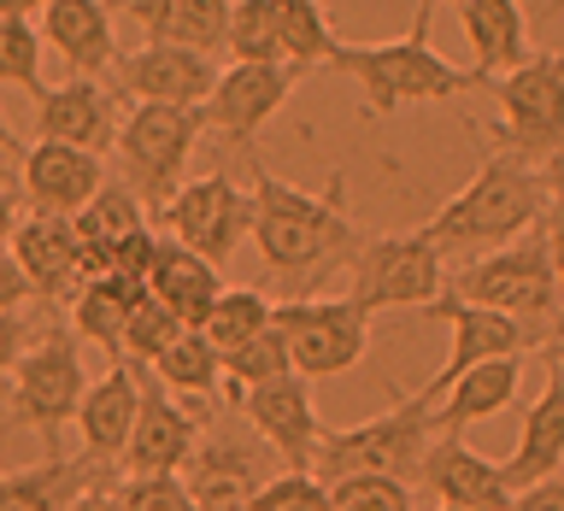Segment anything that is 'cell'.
<instances>
[{
    "label": "cell",
    "mask_w": 564,
    "mask_h": 511,
    "mask_svg": "<svg viewBox=\"0 0 564 511\" xmlns=\"http://www.w3.org/2000/svg\"><path fill=\"white\" fill-rule=\"evenodd\" d=\"M148 294L159 300V306H171L188 329H200L212 317V306L224 300V276H218V264H212V259H200L194 247L165 236V241H159L153 271H148Z\"/></svg>",
    "instance_id": "4316f807"
},
{
    "label": "cell",
    "mask_w": 564,
    "mask_h": 511,
    "mask_svg": "<svg viewBox=\"0 0 564 511\" xmlns=\"http://www.w3.org/2000/svg\"><path fill=\"white\" fill-rule=\"evenodd\" d=\"M229 65H289L282 59V35L271 0H236L229 12Z\"/></svg>",
    "instance_id": "e575fe53"
},
{
    "label": "cell",
    "mask_w": 564,
    "mask_h": 511,
    "mask_svg": "<svg viewBox=\"0 0 564 511\" xmlns=\"http://www.w3.org/2000/svg\"><path fill=\"white\" fill-rule=\"evenodd\" d=\"M148 370H153V382L171 388L176 400H212V394H224V352L212 347L200 329H183Z\"/></svg>",
    "instance_id": "1f68e13d"
},
{
    "label": "cell",
    "mask_w": 564,
    "mask_h": 511,
    "mask_svg": "<svg viewBox=\"0 0 564 511\" xmlns=\"http://www.w3.org/2000/svg\"><path fill=\"white\" fill-rule=\"evenodd\" d=\"M435 447V417L417 394H400L382 417H365L352 430H324V447L312 458L317 482H347V476H394V482H417L423 458Z\"/></svg>",
    "instance_id": "5b68a950"
},
{
    "label": "cell",
    "mask_w": 564,
    "mask_h": 511,
    "mask_svg": "<svg viewBox=\"0 0 564 511\" xmlns=\"http://www.w3.org/2000/svg\"><path fill=\"white\" fill-rule=\"evenodd\" d=\"M30 300H35V289H30L24 264L12 259V247H0V312H24Z\"/></svg>",
    "instance_id": "b9f144b4"
},
{
    "label": "cell",
    "mask_w": 564,
    "mask_h": 511,
    "mask_svg": "<svg viewBox=\"0 0 564 511\" xmlns=\"http://www.w3.org/2000/svg\"><path fill=\"white\" fill-rule=\"evenodd\" d=\"M159 218H165V229L183 247H194L200 259L218 264V259L236 253L241 241H253V188H236L229 171L188 176Z\"/></svg>",
    "instance_id": "8fae6325"
},
{
    "label": "cell",
    "mask_w": 564,
    "mask_h": 511,
    "mask_svg": "<svg viewBox=\"0 0 564 511\" xmlns=\"http://www.w3.org/2000/svg\"><path fill=\"white\" fill-rule=\"evenodd\" d=\"M488 88L500 100V123L488 130L500 153L546 165L564 148V53H529L518 70L494 77Z\"/></svg>",
    "instance_id": "52a82bcc"
},
{
    "label": "cell",
    "mask_w": 564,
    "mask_h": 511,
    "mask_svg": "<svg viewBox=\"0 0 564 511\" xmlns=\"http://www.w3.org/2000/svg\"><path fill=\"white\" fill-rule=\"evenodd\" d=\"M183 329H188L183 317H176L171 306H159V300L148 294V300L135 306L130 329H123V365H153L159 352H165V347H171Z\"/></svg>",
    "instance_id": "74e56055"
},
{
    "label": "cell",
    "mask_w": 564,
    "mask_h": 511,
    "mask_svg": "<svg viewBox=\"0 0 564 511\" xmlns=\"http://www.w3.org/2000/svg\"><path fill=\"white\" fill-rule=\"evenodd\" d=\"M276 12V35H282V59L300 70L335 65L341 53V35H335V18L324 12V0H271Z\"/></svg>",
    "instance_id": "d6a6232c"
},
{
    "label": "cell",
    "mask_w": 564,
    "mask_h": 511,
    "mask_svg": "<svg viewBox=\"0 0 564 511\" xmlns=\"http://www.w3.org/2000/svg\"><path fill=\"white\" fill-rule=\"evenodd\" d=\"M148 200H141V194L130 188V183H106L95 200H88L77 218V236H83V253H88V276H100L106 264H112V253L123 241H135L141 229H148Z\"/></svg>",
    "instance_id": "4dcf8cb0"
},
{
    "label": "cell",
    "mask_w": 564,
    "mask_h": 511,
    "mask_svg": "<svg viewBox=\"0 0 564 511\" xmlns=\"http://www.w3.org/2000/svg\"><path fill=\"white\" fill-rule=\"evenodd\" d=\"M253 247L294 300H312L317 282L352 271L359 259V224L347 211V176L335 171L329 188H294L253 159Z\"/></svg>",
    "instance_id": "6da1fadb"
},
{
    "label": "cell",
    "mask_w": 564,
    "mask_h": 511,
    "mask_svg": "<svg viewBox=\"0 0 564 511\" xmlns=\"http://www.w3.org/2000/svg\"><path fill=\"white\" fill-rule=\"evenodd\" d=\"M47 12V0H0V18H35Z\"/></svg>",
    "instance_id": "f907efd6"
},
{
    "label": "cell",
    "mask_w": 564,
    "mask_h": 511,
    "mask_svg": "<svg viewBox=\"0 0 564 511\" xmlns=\"http://www.w3.org/2000/svg\"><path fill=\"white\" fill-rule=\"evenodd\" d=\"M276 324V300L264 294V289H224V300L212 306V317L200 324V335L218 352L229 347H241V341H253L259 329H271Z\"/></svg>",
    "instance_id": "836d02e7"
},
{
    "label": "cell",
    "mask_w": 564,
    "mask_h": 511,
    "mask_svg": "<svg viewBox=\"0 0 564 511\" xmlns=\"http://www.w3.org/2000/svg\"><path fill=\"white\" fill-rule=\"evenodd\" d=\"M18 224H24V218H18V200H12L7 188H0V247H12V236H18Z\"/></svg>",
    "instance_id": "c3c4849f"
},
{
    "label": "cell",
    "mask_w": 564,
    "mask_h": 511,
    "mask_svg": "<svg viewBox=\"0 0 564 511\" xmlns=\"http://www.w3.org/2000/svg\"><path fill=\"white\" fill-rule=\"evenodd\" d=\"M241 511H335V493L312 470H276Z\"/></svg>",
    "instance_id": "f35d334b"
},
{
    "label": "cell",
    "mask_w": 564,
    "mask_h": 511,
    "mask_svg": "<svg viewBox=\"0 0 564 511\" xmlns=\"http://www.w3.org/2000/svg\"><path fill=\"white\" fill-rule=\"evenodd\" d=\"M212 130L206 123V106H159V100H135L123 112V130H118V171L141 200L153 211L171 206V194L188 183V153L194 141Z\"/></svg>",
    "instance_id": "8992f818"
},
{
    "label": "cell",
    "mask_w": 564,
    "mask_h": 511,
    "mask_svg": "<svg viewBox=\"0 0 564 511\" xmlns=\"http://www.w3.org/2000/svg\"><path fill=\"white\" fill-rule=\"evenodd\" d=\"M70 511H123V500H118V482H106V488H95V493H83Z\"/></svg>",
    "instance_id": "bcb514c9"
},
{
    "label": "cell",
    "mask_w": 564,
    "mask_h": 511,
    "mask_svg": "<svg viewBox=\"0 0 564 511\" xmlns=\"http://www.w3.org/2000/svg\"><path fill=\"white\" fill-rule=\"evenodd\" d=\"M12 259L24 264V276H30V289H35L42 306H70L77 289L88 282L83 236H77V224H70V218H59V211H35V218L18 224Z\"/></svg>",
    "instance_id": "9a60e30c"
},
{
    "label": "cell",
    "mask_w": 564,
    "mask_h": 511,
    "mask_svg": "<svg viewBox=\"0 0 564 511\" xmlns=\"http://www.w3.org/2000/svg\"><path fill=\"white\" fill-rule=\"evenodd\" d=\"M352 300L365 312H400V306H435L447 294V253L423 236V229H400V236H365L359 259H352Z\"/></svg>",
    "instance_id": "ba28073f"
},
{
    "label": "cell",
    "mask_w": 564,
    "mask_h": 511,
    "mask_svg": "<svg viewBox=\"0 0 564 511\" xmlns=\"http://www.w3.org/2000/svg\"><path fill=\"white\" fill-rule=\"evenodd\" d=\"M118 500L123 511H206L183 476H123Z\"/></svg>",
    "instance_id": "60d3db41"
},
{
    "label": "cell",
    "mask_w": 564,
    "mask_h": 511,
    "mask_svg": "<svg viewBox=\"0 0 564 511\" xmlns=\"http://www.w3.org/2000/svg\"><path fill=\"white\" fill-rule=\"evenodd\" d=\"M188 476L183 482L194 488V500H200L206 511H241L253 493L271 482V447H253V441H229V435H200V447H194V458L183 465Z\"/></svg>",
    "instance_id": "ffe728a7"
},
{
    "label": "cell",
    "mask_w": 564,
    "mask_h": 511,
    "mask_svg": "<svg viewBox=\"0 0 564 511\" xmlns=\"http://www.w3.org/2000/svg\"><path fill=\"white\" fill-rule=\"evenodd\" d=\"M335 511H412V482H394V476H347V482H329Z\"/></svg>",
    "instance_id": "ab89813d"
},
{
    "label": "cell",
    "mask_w": 564,
    "mask_h": 511,
    "mask_svg": "<svg viewBox=\"0 0 564 511\" xmlns=\"http://www.w3.org/2000/svg\"><path fill=\"white\" fill-rule=\"evenodd\" d=\"M511 511H564V476H546V482H529L518 488Z\"/></svg>",
    "instance_id": "ee69618b"
},
{
    "label": "cell",
    "mask_w": 564,
    "mask_h": 511,
    "mask_svg": "<svg viewBox=\"0 0 564 511\" xmlns=\"http://www.w3.org/2000/svg\"><path fill=\"white\" fill-rule=\"evenodd\" d=\"M83 394H88V370L77 341L65 329H47L42 341H30V352L12 370V423L35 430L47 441V453H59V430L77 423Z\"/></svg>",
    "instance_id": "9c48e42d"
},
{
    "label": "cell",
    "mask_w": 564,
    "mask_h": 511,
    "mask_svg": "<svg viewBox=\"0 0 564 511\" xmlns=\"http://www.w3.org/2000/svg\"><path fill=\"white\" fill-rule=\"evenodd\" d=\"M42 24H30V18H0V83H12V88H24L30 100H42L47 95V83H42Z\"/></svg>",
    "instance_id": "d590c367"
},
{
    "label": "cell",
    "mask_w": 564,
    "mask_h": 511,
    "mask_svg": "<svg viewBox=\"0 0 564 511\" xmlns=\"http://www.w3.org/2000/svg\"><path fill=\"white\" fill-rule=\"evenodd\" d=\"M546 218H553V194H546L541 165L494 153V159L476 165V176L453 194L447 206L430 211L423 236H430L447 259L470 264V259L494 253V247H511V241L535 236Z\"/></svg>",
    "instance_id": "7a4b0ae2"
},
{
    "label": "cell",
    "mask_w": 564,
    "mask_h": 511,
    "mask_svg": "<svg viewBox=\"0 0 564 511\" xmlns=\"http://www.w3.org/2000/svg\"><path fill=\"white\" fill-rule=\"evenodd\" d=\"M335 70H347V77L359 83L370 118H394L400 106H441V100H458V95H470V88L494 83L476 65L465 70V65L441 59L430 47V35H412V30H405L400 42H341Z\"/></svg>",
    "instance_id": "3957f363"
},
{
    "label": "cell",
    "mask_w": 564,
    "mask_h": 511,
    "mask_svg": "<svg viewBox=\"0 0 564 511\" xmlns=\"http://www.w3.org/2000/svg\"><path fill=\"white\" fill-rule=\"evenodd\" d=\"M289 370H294V352H289V335H282L276 324L259 329L253 341L224 352V382H236V388H259L271 377H289Z\"/></svg>",
    "instance_id": "8d00e7d4"
},
{
    "label": "cell",
    "mask_w": 564,
    "mask_h": 511,
    "mask_svg": "<svg viewBox=\"0 0 564 511\" xmlns=\"http://www.w3.org/2000/svg\"><path fill=\"white\" fill-rule=\"evenodd\" d=\"M135 412H141V377L123 359H112L100 382H88V394L77 405V435H83V453H95L100 465H118L123 447H130V430H135Z\"/></svg>",
    "instance_id": "cb8c5ba5"
},
{
    "label": "cell",
    "mask_w": 564,
    "mask_h": 511,
    "mask_svg": "<svg viewBox=\"0 0 564 511\" xmlns=\"http://www.w3.org/2000/svg\"><path fill=\"white\" fill-rule=\"evenodd\" d=\"M447 289L458 300H476V306H494L506 317L535 335V347H553L558 329H564V294H558V271H553V253H546V229L535 236L511 241V247H494V253L458 264L447 276Z\"/></svg>",
    "instance_id": "277c9868"
},
{
    "label": "cell",
    "mask_w": 564,
    "mask_h": 511,
    "mask_svg": "<svg viewBox=\"0 0 564 511\" xmlns=\"http://www.w3.org/2000/svg\"><path fill=\"white\" fill-rule=\"evenodd\" d=\"M200 447V412L176 405L171 388L141 382V412L130 430V447H123V476H183V465Z\"/></svg>",
    "instance_id": "2e32d148"
},
{
    "label": "cell",
    "mask_w": 564,
    "mask_h": 511,
    "mask_svg": "<svg viewBox=\"0 0 564 511\" xmlns=\"http://www.w3.org/2000/svg\"><path fill=\"white\" fill-rule=\"evenodd\" d=\"M0 153H12V159H24V141H18V135L7 130V118H0Z\"/></svg>",
    "instance_id": "816d5d0a"
},
{
    "label": "cell",
    "mask_w": 564,
    "mask_h": 511,
    "mask_svg": "<svg viewBox=\"0 0 564 511\" xmlns=\"http://www.w3.org/2000/svg\"><path fill=\"white\" fill-rule=\"evenodd\" d=\"M218 88V65L212 53L194 47H171V42H141L135 53L118 59V95L135 100H159V106H206Z\"/></svg>",
    "instance_id": "e0dca14e"
},
{
    "label": "cell",
    "mask_w": 564,
    "mask_h": 511,
    "mask_svg": "<svg viewBox=\"0 0 564 511\" xmlns=\"http://www.w3.org/2000/svg\"><path fill=\"white\" fill-rule=\"evenodd\" d=\"M300 77H306L300 65H229V70H218V88H212V100H206V123L229 141V148L253 153L259 130L289 106Z\"/></svg>",
    "instance_id": "4fadbf2b"
},
{
    "label": "cell",
    "mask_w": 564,
    "mask_h": 511,
    "mask_svg": "<svg viewBox=\"0 0 564 511\" xmlns=\"http://www.w3.org/2000/svg\"><path fill=\"white\" fill-rule=\"evenodd\" d=\"M441 511H458V505H441Z\"/></svg>",
    "instance_id": "db71d44e"
},
{
    "label": "cell",
    "mask_w": 564,
    "mask_h": 511,
    "mask_svg": "<svg viewBox=\"0 0 564 511\" xmlns=\"http://www.w3.org/2000/svg\"><path fill=\"white\" fill-rule=\"evenodd\" d=\"M42 42L59 53V65L70 77H100V70H118V59H123L112 0H47Z\"/></svg>",
    "instance_id": "7402d4cb"
},
{
    "label": "cell",
    "mask_w": 564,
    "mask_h": 511,
    "mask_svg": "<svg viewBox=\"0 0 564 511\" xmlns=\"http://www.w3.org/2000/svg\"><path fill=\"white\" fill-rule=\"evenodd\" d=\"M541 229H546V253H553V271H558V294H564V211H553V218H546Z\"/></svg>",
    "instance_id": "f6af8a7d"
},
{
    "label": "cell",
    "mask_w": 564,
    "mask_h": 511,
    "mask_svg": "<svg viewBox=\"0 0 564 511\" xmlns=\"http://www.w3.org/2000/svg\"><path fill=\"white\" fill-rule=\"evenodd\" d=\"M30 352V324L24 312H0V377L7 370H18V359Z\"/></svg>",
    "instance_id": "7bdbcfd3"
},
{
    "label": "cell",
    "mask_w": 564,
    "mask_h": 511,
    "mask_svg": "<svg viewBox=\"0 0 564 511\" xmlns=\"http://www.w3.org/2000/svg\"><path fill=\"white\" fill-rule=\"evenodd\" d=\"M18 188H24V200L35 211L77 218L106 188V159L88 148H65V141H30L24 159H18Z\"/></svg>",
    "instance_id": "ac0fdd59"
},
{
    "label": "cell",
    "mask_w": 564,
    "mask_h": 511,
    "mask_svg": "<svg viewBox=\"0 0 564 511\" xmlns=\"http://www.w3.org/2000/svg\"><path fill=\"white\" fill-rule=\"evenodd\" d=\"M518 388H523V352L518 359H488V365H476L465 370L447 394H441L435 405V435H465L470 423H488V417H500L511 400H518Z\"/></svg>",
    "instance_id": "f1b7e54d"
},
{
    "label": "cell",
    "mask_w": 564,
    "mask_h": 511,
    "mask_svg": "<svg viewBox=\"0 0 564 511\" xmlns=\"http://www.w3.org/2000/svg\"><path fill=\"white\" fill-rule=\"evenodd\" d=\"M441 7H465V0H417V12H412V35H430V18Z\"/></svg>",
    "instance_id": "681fc988"
},
{
    "label": "cell",
    "mask_w": 564,
    "mask_h": 511,
    "mask_svg": "<svg viewBox=\"0 0 564 511\" xmlns=\"http://www.w3.org/2000/svg\"><path fill=\"white\" fill-rule=\"evenodd\" d=\"M417 482L441 505H458V511H511V500H518V488L506 482V465L482 458L465 435H435Z\"/></svg>",
    "instance_id": "d6986e66"
},
{
    "label": "cell",
    "mask_w": 564,
    "mask_h": 511,
    "mask_svg": "<svg viewBox=\"0 0 564 511\" xmlns=\"http://www.w3.org/2000/svg\"><path fill=\"white\" fill-rule=\"evenodd\" d=\"M106 488V465L95 453H47L24 470H0V511H70L83 493Z\"/></svg>",
    "instance_id": "603a6c76"
},
{
    "label": "cell",
    "mask_w": 564,
    "mask_h": 511,
    "mask_svg": "<svg viewBox=\"0 0 564 511\" xmlns=\"http://www.w3.org/2000/svg\"><path fill=\"white\" fill-rule=\"evenodd\" d=\"M141 24L148 42L194 47V53H224L229 47V12L236 0H118Z\"/></svg>",
    "instance_id": "484cf974"
},
{
    "label": "cell",
    "mask_w": 564,
    "mask_h": 511,
    "mask_svg": "<svg viewBox=\"0 0 564 511\" xmlns=\"http://www.w3.org/2000/svg\"><path fill=\"white\" fill-rule=\"evenodd\" d=\"M546 476H564V370L553 365V352H546V388H541V400H529L518 447L506 458L511 488L546 482Z\"/></svg>",
    "instance_id": "d4e9b609"
},
{
    "label": "cell",
    "mask_w": 564,
    "mask_h": 511,
    "mask_svg": "<svg viewBox=\"0 0 564 511\" xmlns=\"http://www.w3.org/2000/svg\"><path fill=\"white\" fill-rule=\"evenodd\" d=\"M541 176H546V194H553V211H564V148L541 165Z\"/></svg>",
    "instance_id": "7dc6e473"
},
{
    "label": "cell",
    "mask_w": 564,
    "mask_h": 511,
    "mask_svg": "<svg viewBox=\"0 0 564 511\" xmlns=\"http://www.w3.org/2000/svg\"><path fill=\"white\" fill-rule=\"evenodd\" d=\"M458 30H465V47H470V65L482 77H506L518 70L529 53V12L523 0H465L458 7Z\"/></svg>",
    "instance_id": "83f0119b"
},
{
    "label": "cell",
    "mask_w": 564,
    "mask_h": 511,
    "mask_svg": "<svg viewBox=\"0 0 564 511\" xmlns=\"http://www.w3.org/2000/svg\"><path fill=\"white\" fill-rule=\"evenodd\" d=\"M118 100L95 77H70L35 100V141H65V148H88L106 159L118 148Z\"/></svg>",
    "instance_id": "44dd1931"
},
{
    "label": "cell",
    "mask_w": 564,
    "mask_h": 511,
    "mask_svg": "<svg viewBox=\"0 0 564 511\" xmlns=\"http://www.w3.org/2000/svg\"><path fill=\"white\" fill-rule=\"evenodd\" d=\"M276 329L289 335L294 370L306 382L347 377V370L365 365V352H370V312L352 294H341V300H282Z\"/></svg>",
    "instance_id": "30bf717a"
},
{
    "label": "cell",
    "mask_w": 564,
    "mask_h": 511,
    "mask_svg": "<svg viewBox=\"0 0 564 511\" xmlns=\"http://www.w3.org/2000/svg\"><path fill=\"white\" fill-rule=\"evenodd\" d=\"M423 317H441V324L453 329V347H447V365H441V377H430L417 388V400L441 405V394L465 377V370L476 365H488V359H518V352L535 347V335H529L518 317H506V312H494V306H476V300H458L453 289L435 300V306H423Z\"/></svg>",
    "instance_id": "7c38bea8"
},
{
    "label": "cell",
    "mask_w": 564,
    "mask_h": 511,
    "mask_svg": "<svg viewBox=\"0 0 564 511\" xmlns=\"http://www.w3.org/2000/svg\"><path fill=\"white\" fill-rule=\"evenodd\" d=\"M141 300H148V282H135L123 271H100L77 289V300H70V329H77L83 341H95L106 359H123V329H130Z\"/></svg>",
    "instance_id": "f546056e"
},
{
    "label": "cell",
    "mask_w": 564,
    "mask_h": 511,
    "mask_svg": "<svg viewBox=\"0 0 564 511\" xmlns=\"http://www.w3.org/2000/svg\"><path fill=\"white\" fill-rule=\"evenodd\" d=\"M241 412L253 423V435L282 458V470H312L317 447H324V423H317L312 382L300 377V370L271 377L259 388H241Z\"/></svg>",
    "instance_id": "5bb4252c"
},
{
    "label": "cell",
    "mask_w": 564,
    "mask_h": 511,
    "mask_svg": "<svg viewBox=\"0 0 564 511\" xmlns=\"http://www.w3.org/2000/svg\"><path fill=\"white\" fill-rule=\"evenodd\" d=\"M546 352H553V365L564 370V329H558V341H553V347H546Z\"/></svg>",
    "instance_id": "f5cc1de1"
}]
</instances>
